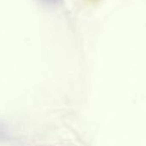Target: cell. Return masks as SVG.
Listing matches in <instances>:
<instances>
[{
	"instance_id": "7a4b0ae2",
	"label": "cell",
	"mask_w": 146,
	"mask_h": 146,
	"mask_svg": "<svg viewBox=\"0 0 146 146\" xmlns=\"http://www.w3.org/2000/svg\"><path fill=\"white\" fill-rule=\"evenodd\" d=\"M46 1H49V2H55V1H56V0H46Z\"/></svg>"
},
{
	"instance_id": "6da1fadb",
	"label": "cell",
	"mask_w": 146,
	"mask_h": 146,
	"mask_svg": "<svg viewBox=\"0 0 146 146\" xmlns=\"http://www.w3.org/2000/svg\"><path fill=\"white\" fill-rule=\"evenodd\" d=\"M87 2H90V3H95V2H98L99 0H86Z\"/></svg>"
}]
</instances>
